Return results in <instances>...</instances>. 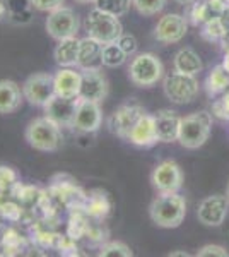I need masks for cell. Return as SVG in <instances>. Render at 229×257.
<instances>
[{
    "instance_id": "obj_1",
    "label": "cell",
    "mask_w": 229,
    "mask_h": 257,
    "mask_svg": "<svg viewBox=\"0 0 229 257\" xmlns=\"http://www.w3.org/2000/svg\"><path fill=\"white\" fill-rule=\"evenodd\" d=\"M152 223L161 228H178L186 216V201L180 192H157L149 206Z\"/></svg>"
},
{
    "instance_id": "obj_2",
    "label": "cell",
    "mask_w": 229,
    "mask_h": 257,
    "mask_svg": "<svg viewBox=\"0 0 229 257\" xmlns=\"http://www.w3.org/2000/svg\"><path fill=\"white\" fill-rule=\"evenodd\" d=\"M26 143L36 151L41 153H53L58 151L64 143L62 136V127L48 118L47 115L38 117L28 123L26 132H24Z\"/></svg>"
},
{
    "instance_id": "obj_3",
    "label": "cell",
    "mask_w": 229,
    "mask_h": 257,
    "mask_svg": "<svg viewBox=\"0 0 229 257\" xmlns=\"http://www.w3.org/2000/svg\"><path fill=\"white\" fill-rule=\"evenodd\" d=\"M212 117L209 111H195L180 120L178 143L186 149H198L209 141L212 131Z\"/></svg>"
},
{
    "instance_id": "obj_4",
    "label": "cell",
    "mask_w": 229,
    "mask_h": 257,
    "mask_svg": "<svg viewBox=\"0 0 229 257\" xmlns=\"http://www.w3.org/2000/svg\"><path fill=\"white\" fill-rule=\"evenodd\" d=\"M128 77L137 88H152L164 77V65L154 53H137L128 65Z\"/></svg>"
},
{
    "instance_id": "obj_5",
    "label": "cell",
    "mask_w": 229,
    "mask_h": 257,
    "mask_svg": "<svg viewBox=\"0 0 229 257\" xmlns=\"http://www.w3.org/2000/svg\"><path fill=\"white\" fill-rule=\"evenodd\" d=\"M84 30L87 36L99 41L101 45L115 43L123 35V26L120 23V18L96 9V7L87 14L84 21Z\"/></svg>"
},
{
    "instance_id": "obj_6",
    "label": "cell",
    "mask_w": 229,
    "mask_h": 257,
    "mask_svg": "<svg viewBox=\"0 0 229 257\" xmlns=\"http://www.w3.org/2000/svg\"><path fill=\"white\" fill-rule=\"evenodd\" d=\"M162 91H164L166 98L174 105H188L198 96L200 84L195 76L173 70L162 79Z\"/></svg>"
},
{
    "instance_id": "obj_7",
    "label": "cell",
    "mask_w": 229,
    "mask_h": 257,
    "mask_svg": "<svg viewBox=\"0 0 229 257\" xmlns=\"http://www.w3.org/2000/svg\"><path fill=\"white\" fill-rule=\"evenodd\" d=\"M23 94L24 99L33 106H45L57 96L55 91V81L52 74L47 72H35L23 82Z\"/></svg>"
},
{
    "instance_id": "obj_8",
    "label": "cell",
    "mask_w": 229,
    "mask_h": 257,
    "mask_svg": "<svg viewBox=\"0 0 229 257\" xmlns=\"http://www.w3.org/2000/svg\"><path fill=\"white\" fill-rule=\"evenodd\" d=\"M47 33L55 41L72 38L77 36L81 23H79V16L70 7H58V9L48 12L47 23H45Z\"/></svg>"
},
{
    "instance_id": "obj_9",
    "label": "cell",
    "mask_w": 229,
    "mask_h": 257,
    "mask_svg": "<svg viewBox=\"0 0 229 257\" xmlns=\"http://www.w3.org/2000/svg\"><path fill=\"white\" fill-rule=\"evenodd\" d=\"M183 180H185V175L180 165L173 160L161 161L151 173V184L157 192H180Z\"/></svg>"
},
{
    "instance_id": "obj_10",
    "label": "cell",
    "mask_w": 229,
    "mask_h": 257,
    "mask_svg": "<svg viewBox=\"0 0 229 257\" xmlns=\"http://www.w3.org/2000/svg\"><path fill=\"white\" fill-rule=\"evenodd\" d=\"M186 31H188V21H186L185 16L169 12V14H164L157 21L156 28H154V38L159 43L173 45L185 38Z\"/></svg>"
},
{
    "instance_id": "obj_11",
    "label": "cell",
    "mask_w": 229,
    "mask_h": 257,
    "mask_svg": "<svg viewBox=\"0 0 229 257\" xmlns=\"http://www.w3.org/2000/svg\"><path fill=\"white\" fill-rule=\"evenodd\" d=\"M110 91L106 76L101 72L99 67H87L81 69V93L79 96L82 99L101 103L105 101Z\"/></svg>"
},
{
    "instance_id": "obj_12",
    "label": "cell",
    "mask_w": 229,
    "mask_h": 257,
    "mask_svg": "<svg viewBox=\"0 0 229 257\" xmlns=\"http://www.w3.org/2000/svg\"><path fill=\"white\" fill-rule=\"evenodd\" d=\"M145 113V110L137 101L125 103V105L118 106L113 113L108 118V127L115 136L127 141L128 132L135 125V122Z\"/></svg>"
},
{
    "instance_id": "obj_13",
    "label": "cell",
    "mask_w": 229,
    "mask_h": 257,
    "mask_svg": "<svg viewBox=\"0 0 229 257\" xmlns=\"http://www.w3.org/2000/svg\"><path fill=\"white\" fill-rule=\"evenodd\" d=\"M229 211V201L226 194H214V196L205 197L198 204L197 209V218L202 225L205 226H220L226 221Z\"/></svg>"
},
{
    "instance_id": "obj_14",
    "label": "cell",
    "mask_w": 229,
    "mask_h": 257,
    "mask_svg": "<svg viewBox=\"0 0 229 257\" xmlns=\"http://www.w3.org/2000/svg\"><path fill=\"white\" fill-rule=\"evenodd\" d=\"M101 122H103V111L99 103L81 98L76 110V117H74L72 127L70 128L81 132V134H93V132L99 131Z\"/></svg>"
},
{
    "instance_id": "obj_15",
    "label": "cell",
    "mask_w": 229,
    "mask_h": 257,
    "mask_svg": "<svg viewBox=\"0 0 229 257\" xmlns=\"http://www.w3.org/2000/svg\"><path fill=\"white\" fill-rule=\"evenodd\" d=\"M79 101H81V96L65 98V96H58L57 94V96L43 108L45 115H47L48 118H52L55 123H58L60 127H72Z\"/></svg>"
},
{
    "instance_id": "obj_16",
    "label": "cell",
    "mask_w": 229,
    "mask_h": 257,
    "mask_svg": "<svg viewBox=\"0 0 229 257\" xmlns=\"http://www.w3.org/2000/svg\"><path fill=\"white\" fill-rule=\"evenodd\" d=\"M127 143L134 144L137 148H152L156 143H159L156 128V118L151 113H145L135 122L132 131L127 136Z\"/></svg>"
},
{
    "instance_id": "obj_17",
    "label": "cell",
    "mask_w": 229,
    "mask_h": 257,
    "mask_svg": "<svg viewBox=\"0 0 229 257\" xmlns=\"http://www.w3.org/2000/svg\"><path fill=\"white\" fill-rule=\"evenodd\" d=\"M156 118V128L159 143H176L180 134V120L181 117L174 110L164 108L154 113Z\"/></svg>"
},
{
    "instance_id": "obj_18",
    "label": "cell",
    "mask_w": 229,
    "mask_h": 257,
    "mask_svg": "<svg viewBox=\"0 0 229 257\" xmlns=\"http://www.w3.org/2000/svg\"><path fill=\"white\" fill-rule=\"evenodd\" d=\"M53 81H55V91L58 96L77 98L81 93V70L60 67L53 76Z\"/></svg>"
},
{
    "instance_id": "obj_19",
    "label": "cell",
    "mask_w": 229,
    "mask_h": 257,
    "mask_svg": "<svg viewBox=\"0 0 229 257\" xmlns=\"http://www.w3.org/2000/svg\"><path fill=\"white\" fill-rule=\"evenodd\" d=\"M24 101L23 88L18 82L11 79H2L0 81V113H14L16 110L21 108Z\"/></svg>"
},
{
    "instance_id": "obj_20",
    "label": "cell",
    "mask_w": 229,
    "mask_h": 257,
    "mask_svg": "<svg viewBox=\"0 0 229 257\" xmlns=\"http://www.w3.org/2000/svg\"><path fill=\"white\" fill-rule=\"evenodd\" d=\"M79 45H81V40L77 36L57 41V47L53 50V59L60 67H77Z\"/></svg>"
},
{
    "instance_id": "obj_21",
    "label": "cell",
    "mask_w": 229,
    "mask_h": 257,
    "mask_svg": "<svg viewBox=\"0 0 229 257\" xmlns=\"http://www.w3.org/2000/svg\"><path fill=\"white\" fill-rule=\"evenodd\" d=\"M101 50H103V45L99 43V41H96L91 38V36L86 35V38H82L81 45H79L77 67L79 69L99 67V65H101Z\"/></svg>"
},
{
    "instance_id": "obj_22",
    "label": "cell",
    "mask_w": 229,
    "mask_h": 257,
    "mask_svg": "<svg viewBox=\"0 0 229 257\" xmlns=\"http://www.w3.org/2000/svg\"><path fill=\"white\" fill-rule=\"evenodd\" d=\"M173 65H174V70L183 72V74H190V76H197L203 69L200 55L190 47L178 50L176 55H174Z\"/></svg>"
},
{
    "instance_id": "obj_23",
    "label": "cell",
    "mask_w": 229,
    "mask_h": 257,
    "mask_svg": "<svg viewBox=\"0 0 229 257\" xmlns=\"http://www.w3.org/2000/svg\"><path fill=\"white\" fill-rule=\"evenodd\" d=\"M203 86H205V91L210 98L226 93L229 88V72L224 69L222 64L214 65V67L210 69V72L207 74V77H205Z\"/></svg>"
},
{
    "instance_id": "obj_24",
    "label": "cell",
    "mask_w": 229,
    "mask_h": 257,
    "mask_svg": "<svg viewBox=\"0 0 229 257\" xmlns=\"http://www.w3.org/2000/svg\"><path fill=\"white\" fill-rule=\"evenodd\" d=\"M84 209H86V213L89 214L91 218L105 219L108 214H110L111 204H110V201H108L105 192H101V190H96L94 194H91V196L86 199Z\"/></svg>"
},
{
    "instance_id": "obj_25",
    "label": "cell",
    "mask_w": 229,
    "mask_h": 257,
    "mask_svg": "<svg viewBox=\"0 0 229 257\" xmlns=\"http://www.w3.org/2000/svg\"><path fill=\"white\" fill-rule=\"evenodd\" d=\"M229 28L226 26V23L222 21V18L217 14V16H212L209 21L202 24V31H200V36L203 40L210 41V43H220L224 36L227 35Z\"/></svg>"
},
{
    "instance_id": "obj_26",
    "label": "cell",
    "mask_w": 229,
    "mask_h": 257,
    "mask_svg": "<svg viewBox=\"0 0 229 257\" xmlns=\"http://www.w3.org/2000/svg\"><path fill=\"white\" fill-rule=\"evenodd\" d=\"M212 14H214V12L210 11L207 0H195L193 4L186 6L185 18L188 21V24L198 28V26H202L205 21H209L212 18Z\"/></svg>"
},
{
    "instance_id": "obj_27",
    "label": "cell",
    "mask_w": 229,
    "mask_h": 257,
    "mask_svg": "<svg viewBox=\"0 0 229 257\" xmlns=\"http://www.w3.org/2000/svg\"><path fill=\"white\" fill-rule=\"evenodd\" d=\"M127 53L120 48V45L116 43H106L103 45V50H101V65L105 67H120V65L125 64L127 60Z\"/></svg>"
},
{
    "instance_id": "obj_28",
    "label": "cell",
    "mask_w": 229,
    "mask_h": 257,
    "mask_svg": "<svg viewBox=\"0 0 229 257\" xmlns=\"http://www.w3.org/2000/svg\"><path fill=\"white\" fill-rule=\"evenodd\" d=\"M134 6V0H96L94 7L99 11H105L108 14H113L116 18H122Z\"/></svg>"
},
{
    "instance_id": "obj_29",
    "label": "cell",
    "mask_w": 229,
    "mask_h": 257,
    "mask_svg": "<svg viewBox=\"0 0 229 257\" xmlns=\"http://www.w3.org/2000/svg\"><path fill=\"white\" fill-rule=\"evenodd\" d=\"M99 257H132L134 252L123 242H105L99 247Z\"/></svg>"
},
{
    "instance_id": "obj_30",
    "label": "cell",
    "mask_w": 229,
    "mask_h": 257,
    "mask_svg": "<svg viewBox=\"0 0 229 257\" xmlns=\"http://www.w3.org/2000/svg\"><path fill=\"white\" fill-rule=\"evenodd\" d=\"M166 2H168V0H134V7L140 16L151 18V16L159 14V12L164 9Z\"/></svg>"
},
{
    "instance_id": "obj_31",
    "label": "cell",
    "mask_w": 229,
    "mask_h": 257,
    "mask_svg": "<svg viewBox=\"0 0 229 257\" xmlns=\"http://www.w3.org/2000/svg\"><path fill=\"white\" fill-rule=\"evenodd\" d=\"M19 184V173L12 167L0 165V192H11Z\"/></svg>"
},
{
    "instance_id": "obj_32",
    "label": "cell",
    "mask_w": 229,
    "mask_h": 257,
    "mask_svg": "<svg viewBox=\"0 0 229 257\" xmlns=\"http://www.w3.org/2000/svg\"><path fill=\"white\" fill-rule=\"evenodd\" d=\"M210 113L219 120H229V91L222 93V96L212 103Z\"/></svg>"
},
{
    "instance_id": "obj_33",
    "label": "cell",
    "mask_w": 229,
    "mask_h": 257,
    "mask_svg": "<svg viewBox=\"0 0 229 257\" xmlns=\"http://www.w3.org/2000/svg\"><path fill=\"white\" fill-rule=\"evenodd\" d=\"M21 214H23V209H21V206L16 204V202L6 201L0 206V216L4 219H7V221H18L21 218Z\"/></svg>"
},
{
    "instance_id": "obj_34",
    "label": "cell",
    "mask_w": 229,
    "mask_h": 257,
    "mask_svg": "<svg viewBox=\"0 0 229 257\" xmlns=\"http://www.w3.org/2000/svg\"><path fill=\"white\" fill-rule=\"evenodd\" d=\"M116 43L120 45V48H122L128 57L135 55L137 48H139V41H137V38H135L134 35H128V33H123V35L120 36Z\"/></svg>"
},
{
    "instance_id": "obj_35",
    "label": "cell",
    "mask_w": 229,
    "mask_h": 257,
    "mask_svg": "<svg viewBox=\"0 0 229 257\" xmlns=\"http://www.w3.org/2000/svg\"><path fill=\"white\" fill-rule=\"evenodd\" d=\"M195 255L197 257H229V252L222 245L209 243V245H203V247L198 248Z\"/></svg>"
},
{
    "instance_id": "obj_36",
    "label": "cell",
    "mask_w": 229,
    "mask_h": 257,
    "mask_svg": "<svg viewBox=\"0 0 229 257\" xmlns=\"http://www.w3.org/2000/svg\"><path fill=\"white\" fill-rule=\"evenodd\" d=\"M29 4L41 12H52L58 7H64L65 0H29Z\"/></svg>"
},
{
    "instance_id": "obj_37",
    "label": "cell",
    "mask_w": 229,
    "mask_h": 257,
    "mask_svg": "<svg viewBox=\"0 0 229 257\" xmlns=\"http://www.w3.org/2000/svg\"><path fill=\"white\" fill-rule=\"evenodd\" d=\"M207 4H209L210 11L219 16L226 11V7H229V0H207Z\"/></svg>"
},
{
    "instance_id": "obj_38",
    "label": "cell",
    "mask_w": 229,
    "mask_h": 257,
    "mask_svg": "<svg viewBox=\"0 0 229 257\" xmlns=\"http://www.w3.org/2000/svg\"><path fill=\"white\" fill-rule=\"evenodd\" d=\"M220 47H222L224 52H229V31H227V35L222 38V41H220Z\"/></svg>"
},
{
    "instance_id": "obj_39",
    "label": "cell",
    "mask_w": 229,
    "mask_h": 257,
    "mask_svg": "<svg viewBox=\"0 0 229 257\" xmlns=\"http://www.w3.org/2000/svg\"><path fill=\"white\" fill-rule=\"evenodd\" d=\"M220 18H222V21L226 23V26L229 28V7H226V11L220 14Z\"/></svg>"
},
{
    "instance_id": "obj_40",
    "label": "cell",
    "mask_w": 229,
    "mask_h": 257,
    "mask_svg": "<svg viewBox=\"0 0 229 257\" xmlns=\"http://www.w3.org/2000/svg\"><path fill=\"white\" fill-rule=\"evenodd\" d=\"M222 65H224V69L229 72V52H224V59H222Z\"/></svg>"
},
{
    "instance_id": "obj_41",
    "label": "cell",
    "mask_w": 229,
    "mask_h": 257,
    "mask_svg": "<svg viewBox=\"0 0 229 257\" xmlns=\"http://www.w3.org/2000/svg\"><path fill=\"white\" fill-rule=\"evenodd\" d=\"M174 2H176V4H181V6H190V4H193L195 2V0H174Z\"/></svg>"
},
{
    "instance_id": "obj_42",
    "label": "cell",
    "mask_w": 229,
    "mask_h": 257,
    "mask_svg": "<svg viewBox=\"0 0 229 257\" xmlns=\"http://www.w3.org/2000/svg\"><path fill=\"white\" fill-rule=\"evenodd\" d=\"M176 255H180V257H188V254H186V252H171V254H169V257H176Z\"/></svg>"
},
{
    "instance_id": "obj_43",
    "label": "cell",
    "mask_w": 229,
    "mask_h": 257,
    "mask_svg": "<svg viewBox=\"0 0 229 257\" xmlns=\"http://www.w3.org/2000/svg\"><path fill=\"white\" fill-rule=\"evenodd\" d=\"M4 14H6V6L0 2V18H4Z\"/></svg>"
},
{
    "instance_id": "obj_44",
    "label": "cell",
    "mask_w": 229,
    "mask_h": 257,
    "mask_svg": "<svg viewBox=\"0 0 229 257\" xmlns=\"http://www.w3.org/2000/svg\"><path fill=\"white\" fill-rule=\"evenodd\" d=\"M76 2H79V4H94L96 0H76Z\"/></svg>"
},
{
    "instance_id": "obj_45",
    "label": "cell",
    "mask_w": 229,
    "mask_h": 257,
    "mask_svg": "<svg viewBox=\"0 0 229 257\" xmlns=\"http://www.w3.org/2000/svg\"><path fill=\"white\" fill-rule=\"evenodd\" d=\"M226 197H227V201H229V184H227V189H226Z\"/></svg>"
}]
</instances>
